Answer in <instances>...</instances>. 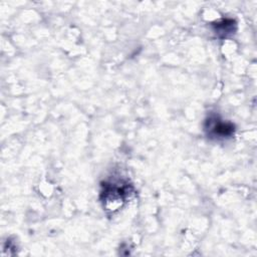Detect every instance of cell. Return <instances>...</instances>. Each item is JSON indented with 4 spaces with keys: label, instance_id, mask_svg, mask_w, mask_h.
Wrapping results in <instances>:
<instances>
[{
    "label": "cell",
    "instance_id": "6da1fadb",
    "mask_svg": "<svg viewBox=\"0 0 257 257\" xmlns=\"http://www.w3.org/2000/svg\"><path fill=\"white\" fill-rule=\"evenodd\" d=\"M205 131L210 138L225 139L234 134L235 126L231 122H225L217 116H211L206 120Z\"/></svg>",
    "mask_w": 257,
    "mask_h": 257
},
{
    "label": "cell",
    "instance_id": "7a4b0ae2",
    "mask_svg": "<svg viewBox=\"0 0 257 257\" xmlns=\"http://www.w3.org/2000/svg\"><path fill=\"white\" fill-rule=\"evenodd\" d=\"M214 29L216 31V33L218 34H223L224 36L232 33L234 31L233 26H235V22L233 20H223L220 23L214 24Z\"/></svg>",
    "mask_w": 257,
    "mask_h": 257
}]
</instances>
